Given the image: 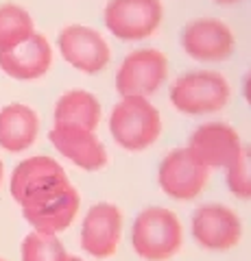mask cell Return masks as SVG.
Here are the masks:
<instances>
[{
    "label": "cell",
    "mask_w": 251,
    "mask_h": 261,
    "mask_svg": "<svg viewBox=\"0 0 251 261\" xmlns=\"http://www.w3.org/2000/svg\"><path fill=\"white\" fill-rule=\"evenodd\" d=\"M129 242L144 261H168L184 246V224L168 207H144L133 218Z\"/></svg>",
    "instance_id": "cell-1"
},
{
    "label": "cell",
    "mask_w": 251,
    "mask_h": 261,
    "mask_svg": "<svg viewBox=\"0 0 251 261\" xmlns=\"http://www.w3.org/2000/svg\"><path fill=\"white\" fill-rule=\"evenodd\" d=\"M109 135L127 152H144L162 135V113L151 98L125 96L111 107L107 118Z\"/></svg>",
    "instance_id": "cell-2"
},
{
    "label": "cell",
    "mask_w": 251,
    "mask_h": 261,
    "mask_svg": "<svg viewBox=\"0 0 251 261\" xmlns=\"http://www.w3.org/2000/svg\"><path fill=\"white\" fill-rule=\"evenodd\" d=\"M72 183L63 166L48 157V154H35V157L22 159L11 172L9 192L22 211L35 209L44 202L57 198Z\"/></svg>",
    "instance_id": "cell-3"
},
{
    "label": "cell",
    "mask_w": 251,
    "mask_h": 261,
    "mask_svg": "<svg viewBox=\"0 0 251 261\" xmlns=\"http://www.w3.org/2000/svg\"><path fill=\"white\" fill-rule=\"evenodd\" d=\"M171 105L188 118H206L227 107L232 87L221 72L190 70L177 76L168 89Z\"/></svg>",
    "instance_id": "cell-4"
},
{
    "label": "cell",
    "mask_w": 251,
    "mask_h": 261,
    "mask_svg": "<svg viewBox=\"0 0 251 261\" xmlns=\"http://www.w3.org/2000/svg\"><path fill=\"white\" fill-rule=\"evenodd\" d=\"M164 22L162 0H107L103 24L120 42H144L159 31Z\"/></svg>",
    "instance_id": "cell-5"
},
{
    "label": "cell",
    "mask_w": 251,
    "mask_h": 261,
    "mask_svg": "<svg viewBox=\"0 0 251 261\" xmlns=\"http://www.w3.org/2000/svg\"><path fill=\"white\" fill-rule=\"evenodd\" d=\"M168 59L157 48H135L120 61L116 70V92L120 98H151L168 81Z\"/></svg>",
    "instance_id": "cell-6"
},
{
    "label": "cell",
    "mask_w": 251,
    "mask_h": 261,
    "mask_svg": "<svg viewBox=\"0 0 251 261\" xmlns=\"http://www.w3.org/2000/svg\"><path fill=\"white\" fill-rule=\"evenodd\" d=\"M242 220L227 205L203 202L190 216V235L199 248L208 252H227L242 240Z\"/></svg>",
    "instance_id": "cell-7"
},
{
    "label": "cell",
    "mask_w": 251,
    "mask_h": 261,
    "mask_svg": "<svg viewBox=\"0 0 251 261\" xmlns=\"http://www.w3.org/2000/svg\"><path fill=\"white\" fill-rule=\"evenodd\" d=\"M210 181V170L194 154L181 146L175 148L159 161L157 185L164 196L177 202L197 200L206 192Z\"/></svg>",
    "instance_id": "cell-8"
},
{
    "label": "cell",
    "mask_w": 251,
    "mask_h": 261,
    "mask_svg": "<svg viewBox=\"0 0 251 261\" xmlns=\"http://www.w3.org/2000/svg\"><path fill=\"white\" fill-rule=\"evenodd\" d=\"M181 50L199 63H223L236 53V35L218 18H194L179 31Z\"/></svg>",
    "instance_id": "cell-9"
},
{
    "label": "cell",
    "mask_w": 251,
    "mask_h": 261,
    "mask_svg": "<svg viewBox=\"0 0 251 261\" xmlns=\"http://www.w3.org/2000/svg\"><path fill=\"white\" fill-rule=\"evenodd\" d=\"M125 216L123 209L114 202L101 200L85 211L81 222L79 244L81 250L92 259H109L116 255V250L123 240Z\"/></svg>",
    "instance_id": "cell-10"
},
{
    "label": "cell",
    "mask_w": 251,
    "mask_h": 261,
    "mask_svg": "<svg viewBox=\"0 0 251 261\" xmlns=\"http://www.w3.org/2000/svg\"><path fill=\"white\" fill-rule=\"evenodd\" d=\"M63 61L83 74H99L111 61V48L96 29L85 24H68L57 35Z\"/></svg>",
    "instance_id": "cell-11"
},
{
    "label": "cell",
    "mask_w": 251,
    "mask_h": 261,
    "mask_svg": "<svg viewBox=\"0 0 251 261\" xmlns=\"http://www.w3.org/2000/svg\"><path fill=\"white\" fill-rule=\"evenodd\" d=\"M242 146L245 144H242L238 130L230 122L210 120L192 130L186 148L203 163L210 172L212 170H223L225 172L238 159Z\"/></svg>",
    "instance_id": "cell-12"
},
{
    "label": "cell",
    "mask_w": 251,
    "mask_h": 261,
    "mask_svg": "<svg viewBox=\"0 0 251 261\" xmlns=\"http://www.w3.org/2000/svg\"><path fill=\"white\" fill-rule=\"evenodd\" d=\"M48 140L63 159H68L72 166H77L83 172H101L109 163L107 148L92 128L53 124V128L48 130Z\"/></svg>",
    "instance_id": "cell-13"
},
{
    "label": "cell",
    "mask_w": 251,
    "mask_h": 261,
    "mask_svg": "<svg viewBox=\"0 0 251 261\" xmlns=\"http://www.w3.org/2000/svg\"><path fill=\"white\" fill-rule=\"evenodd\" d=\"M51 65L53 46L39 33H33L13 50L0 53V70L15 81H37L51 70Z\"/></svg>",
    "instance_id": "cell-14"
},
{
    "label": "cell",
    "mask_w": 251,
    "mask_h": 261,
    "mask_svg": "<svg viewBox=\"0 0 251 261\" xmlns=\"http://www.w3.org/2000/svg\"><path fill=\"white\" fill-rule=\"evenodd\" d=\"M39 135V116L33 107L11 102L0 109V148L7 152H24Z\"/></svg>",
    "instance_id": "cell-15"
},
{
    "label": "cell",
    "mask_w": 251,
    "mask_h": 261,
    "mask_svg": "<svg viewBox=\"0 0 251 261\" xmlns=\"http://www.w3.org/2000/svg\"><path fill=\"white\" fill-rule=\"evenodd\" d=\"M79 207H81V196L77 192V187L70 185L66 192L57 196V198L48 200L35 209L22 211V216L31 224L33 231L59 235L61 231H66V228L75 222Z\"/></svg>",
    "instance_id": "cell-16"
},
{
    "label": "cell",
    "mask_w": 251,
    "mask_h": 261,
    "mask_svg": "<svg viewBox=\"0 0 251 261\" xmlns=\"http://www.w3.org/2000/svg\"><path fill=\"white\" fill-rule=\"evenodd\" d=\"M103 107L101 100L96 98L90 89H68L63 92L57 102H55L53 111V124H75L83 128L96 130L101 124Z\"/></svg>",
    "instance_id": "cell-17"
},
{
    "label": "cell",
    "mask_w": 251,
    "mask_h": 261,
    "mask_svg": "<svg viewBox=\"0 0 251 261\" xmlns=\"http://www.w3.org/2000/svg\"><path fill=\"white\" fill-rule=\"evenodd\" d=\"M35 33V22L22 5H0V53H9Z\"/></svg>",
    "instance_id": "cell-18"
},
{
    "label": "cell",
    "mask_w": 251,
    "mask_h": 261,
    "mask_svg": "<svg viewBox=\"0 0 251 261\" xmlns=\"http://www.w3.org/2000/svg\"><path fill=\"white\" fill-rule=\"evenodd\" d=\"M22 261H66L68 250L59 235L31 231L20 246Z\"/></svg>",
    "instance_id": "cell-19"
},
{
    "label": "cell",
    "mask_w": 251,
    "mask_h": 261,
    "mask_svg": "<svg viewBox=\"0 0 251 261\" xmlns=\"http://www.w3.org/2000/svg\"><path fill=\"white\" fill-rule=\"evenodd\" d=\"M225 183L234 198L251 200V144H245L238 159L225 170Z\"/></svg>",
    "instance_id": "cell-20"
},
{
    "label": "cell",
    "mask_w": 251,
    "mask_h": 261,
    "mask_svg": "<svg viewBox=\"0 0 251 261\" xmlns=\"http://www.w3.org/2000/svg\"><path fill=\"white\" fill-rule=\"evenodd\" d=\"M242 96H245L247 105L251 107V70L245 74V81H242Z\"/></svg>",
    "instance_id": "cell-21"
},
{
    "label": "cell",
    "mask_w": 251,
    "mask_h": 261,
    "mask_svg": "<svg viewBox=\"0 0 251 261\" xmlns=\"http://www.w3.org/2000/svg\"><path fill=\"white\" fill-rule=\"evenodd\" d=\"M212 3H216V5H236V3H240V0H212Z\"/></svg>",
    "instance_id": "cell-22"
},
{
    "label": "cell",
    "mask_w": 251,
    "mask_h": 261,
    "mask_svg": "<svg viewBox=\"0 0 251 261\" xmlns=\"http://www.w3.org/2000/svg\"><path fill=\"white\" fill-rule=\"evenodd\" d=\"M66 261H85V259L83 257H77V255H68Z\"/></svg>",
    "instance_id": "cell-23"
},
{
    "label": "cell",
    "mask_w": 251,
    "mask_h": 261,
    "mask_svg": "<svg viewBox=\"0 0 251 261\" xmlns=\"http://www.w3.org/2000/svg\"><path fill=\"white\" fill-rule=\"evenodd\" d=\"M3 176H5V168H3V159H0V185H3Z\"/></svg>",
    "instance_id": "cell-24"
},
{
    "label": "cell",
    "mask_w": 251,
    "mask_h": 261,
    "mask_svg": "<svg viewBox=\"0 0 251 261\" xmlns=\"http://www.w3.org/2000/svg\"><path fill=\"white\" fill-rule=\"evenodd\" d=\"M0 261H5V259H0Z\"/></svg>",
    "instance_id": "cell-25"
}]
</instances>
